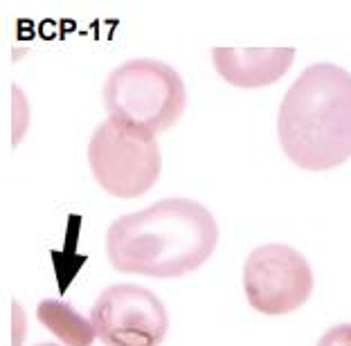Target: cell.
I'll return each instance as SVG.
<instances>
[{"label":"cell","instance_id":"6da1fadb","mask_svg":"<svg viewBox=\"0 0 351 346\" xmlns=\"http://www.w3.org/2000/svg\"><path fill=\"white\" fill-rule=\"evenodd\" d=\"M219 243V225L191 198H167L124 214L106 232L110 265L124 275L176 279L198 270Z\"/></svg>","mask_w":351,"mask_h":346},{"label":"cell","instance_id":"7a4b0ae2","mask_svg":"<svg viewBox=\"0 0 351 346\" xmlns=\"http://www.w3.org/2000/svg\"><path fill=\"white\" fill-rule=\"evenodd\" d=\"M284 153L304 171H329L351 158V72L313 63L286 90L277 115Z\"/></svg>","mask_w":351,"mask_h":346},{"label":"cell","instance_id":"3957f363","mask_svg":"<svg viewBox=\"0 0 351 346\" xmlns=\"http://www.w3.org/2000/svg\"><path fill=\"white\" fill-rule=\"evenodd\" d=\"M108 119L147 135H160L178 122L187 90L171 66L156 59H133L117 66L104 84Z\"/></svg>","mask_w":351,"mask_h":346},{"label":"cell","instance_id":"277c9868","mask_svg":"<svg viewBox=\"0 0 351 346\" xmlns=\"http://www.w3.org/2000/svg\"><path fill=\"white\" fill-rule=\"evenodd\" d=\"M88 164L97 184L115 198H138L154 187L162 169L154 135L104 119L88 142Z\"/></svg>","mask_w":351,"mask_h":346},{"label":"cell","instance_id":"5b68a950","mask_svg":"<svg viewBox=\"0 0 351 346\" xmlns=\"http://www.w3.org/2000/svg\"><path fill=\"white\" fill-rule=\"evenodd\" d=\"M243 291L261 315L279 317L302 308L313 293V270L291 245L268 243L252 249L243 265Z\"/></svg>","mask_w":351,"mask_h":346},{"label":"cell","instance_id":"8992f818","mask_svg":"<svg viewBox=\"0 0 351 346\" xmlns=\"http://www.w3.org/2000/svg\"><path fill=\"white\" fill-rule=\"evenodd\" d=\"M90 321L104 346H160L169 331L165 304L135 284H115L90 308Z\"/></svg>","mask_w":351,"mask_h":346},{"label":"cell","instance_id":"52a82bcc","mask_svg":"<svg viewBox=\"0 0 351 346\" xmlns=\"http://www.w3.org/2000/svg\"><path fill=\"white\" fill-rule=\"evenodd\" d=\"M295 61L293 47H214L212 63L223 82L237 88L277 84Z\"/></svg>","mask_w":351,"mask_h":346},{"label":"cell","instance_id":"ba28073f","mask_svg":"<svg viewBox=\"0 0 351 346\" xmlns=\"http://www.w3.org/2000/svg\"><path fill=\"white\" fill-rule=\"evenodd\" d=\"M36 317L47 331L66 346H90L95 337H97L93 321L79 315L66 301L43 299L36 308Z\"/></svg>","mask_w":351,"mask_h":346},{"label":"cell","instance_id":"9c48e42d","mask_svg":"<svg viewBox=\"0 0 351 346\" xmlns=\"http://www.w3.org/2000/svg\"><path fill=\"white\" fill-rule=\"evenodd\" d=\"M317 346H351V324H336L326 331Z\"/></svg>","mask_w":351,"mask_h":346},{"label":"cell","instance_id":"30bf717a","mask_svg":"<svg viewBox=\"0 0 351 346\" xmlns=\"http://www.w3.org/2000/svg\"><path fill=\"white\" fill-rule=\"evenodd\" d=\"M36 346H59V344H50V342H47V344H36Z\"/></svg>","mask_w":351,"mask_h":346}]
</instances>
